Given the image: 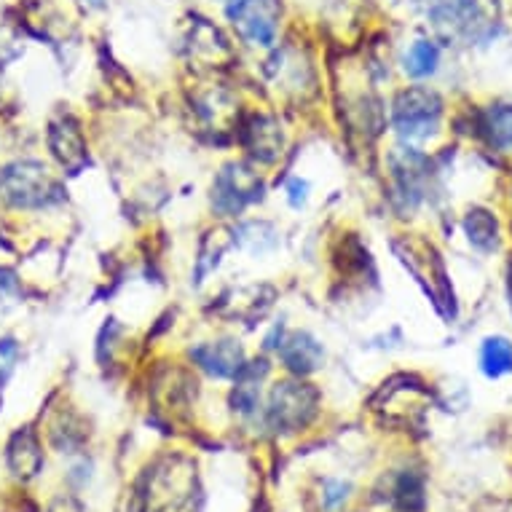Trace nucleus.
<instances>
[{
	"mask_svg": "<svg viewBox=\"0 0 512 512\" xmlns=\"http://www.w3.org/2000/svg\"><path fill=\"white\" fill-rule=\"evenodd\" d=\"M65 196L62 185L41 161H11L0 167V202L17 210H41Z\"/></svg>",
	"mask_w": 512,
	"mask_h": 512,
	"instance_id": "obj_1",
	"label": "nucleus"
},
{
	"mask_svg": "<svg viewBox=\"0 0 512 512\" xmlns=\"http://www.w3.org/2000/svg\"><path fill=\"white\" fill-rule=\"evenodd\" d=\"M443 116L440 94L427 86H411L395 97L392 105V124L408 140H424L437 129Z\"/></svg>",
	"mask_w": 512,
	"mask_h": 512,
	"instance_id": "obj_2",
	"label": "nucleus"
},
{
	"mask_svg": "<svg viewBox=\"0 0 512 512\" xmlns=\"http://www.w3.org/2000/svg\"><path fill=\"white\" fill-rule=\"evenodd\" d=\"M319 392L301 381H282L274 387L266 421L274 432H298L317 416Z\"/></svg>",
	"mask_w": 512,
	"mask_h": 512,
	"instance_id": "obj_3",
	"label": "nucleus"
},
{
	"mask_svg": "<svg viewBox=\"0 0 512 512\" xmlns=\"http://www.w3.org/2000/svg\"><path fill=\"white\" fill-rule=\"evenodd\" d=\"M282 6L279 0H236L228 9V19L234 22L236 33L250 46H274L279 33Z\"/></svg>",
	"mask_w": 512,
	"mask_h": 512,
	"instance_id": "obj_4",
	"label": "nucleus"
},
{
	"mask_svg": "<svg viewBox=\"0 0 512 512\" xmlns=\"http://www.w3.org/2000/svg\"><path fill=\"white\" fill-rule=\"evenodd\" d=\"M261 180L242 164H231L218 175V183L212 185V207L220 215H234L242 212L250 202L258 199Z\"/></svg>",
	"mask_w": 512,
	"mask_h": 512,
	"instance_id": "obj_5",
	"label": "nucleus"
},
{
	"mask_svg": "<svg viewBox=\"0 0 512 512\" xmlns=\"http://www.w3.org/2000/svg\"><path fill=\"white\" fill-rule=\"evenodd\" d=\"M49 148L54 159L68 169L78 172L86 164V140L76 118L59 116L49 124Z\"/></svg>",
	"mask_w": 512,
	"mask_h": 512,
	"instance_id": "obj_6",
	"label": "nucleus"
},
{
	"mask_svg": "<svg viewBox=\"0 0 512 512\" xmlns=\"http://www.w3.org/2000/svg\"><path fill=\"white\" fill-rule=\"evenodd\" d=\"M191 360L202 370H207L215 378H236V373L244 365L242 346L236 341H215V344L196 346L191 352Z\"/></svg>",
	"mask_w": 512,
	"mask_h": 512,
	"instance_id": "obj_7",
	"label": "nucleus"
},
{
	"mask_svg": "<svg viewBox=\"0 0 512 512\" xmlns=\"http://www.w3.org/2000/svg\"><path fill=\"white\" fill-rule=\"evenodd\" d=\"M279 354H282L285 368L298 373V376L314 373L325 362V349L311 333H293L287 341L279 344Z\"/></svg>",
	"mask_w": 512,
	"mask_h": 512,
	"instance_id": "obj_8",
	"label": "nucleus"
},
{
	"mask_svg": "<svg viewBox=\"0 0 512 512\" xmlns=\"http://www.w3.org/2000/svg\"><path fill=\"white\" fill-rule=\"evenodd\" d=\"M6 459H9L11 472L17 478H33V475H38L43 464V454L38 435H35L33 429L25 427L14 432V437L9 440V448H6Z\"/></svg>",
	"mask_w": 512,
	"mask_h": 512,
	"instance_id": "obj_9",
	"label": "nucleus"
},
{
	"mask_svg": "<svg viewBox=\"0 0 512 512\" xmlns=\"http://www.w3.org/2000/svg\"><path fill=\"white\" fill-rule=\"evenodd\" d=\"M244 145L255 159L274 161L282 153V132L271 118H252V124L244 129Z\"/></svg>",
	"mask_w": 512,
	"mask_h": 512,
	"instance_id": "obj_10",
	"label": "nucleus"
},
{
	"mask_svg": "<svg viewBox=\"0 0 512 512\" xmlns=\"http://www.w3.org/2000/svg\"><path fill=\"white\" fill-rule=\"evenodd\" d=\"M464 234H467L472 247L491 252L499 247V220H496L494 212L483 210V207H472L464 215Z\"/></svg>",
	"mask_w": 512,
	"mask_h": 512,
	"instance_id": "obj_11",
	"label": "nucleus"
},
{
	"mask_svg": "<svg viewBox=\"0 0 512 512\" xmlns=\"http://www.w3.org/2000/svg\"><path fill=\"white\" fill-rule=\"evenodd\" d=\"M480 368L488 378H499L512 373V344L507 338L496 336L483 341L480 349Z\"/></svg>",
	"mask_w": 512,
	"mask_h": 512,
	"instance_id": "obj_12",
	"label": "nucleus"
},
{
	"mask_svg": "<svg viewBox=\"0 0 512 512\" xmlns=\"http://www.w3.org/2000/svg\"><path fill=\"white\" fill-rule=\"evenodd\" d=\"M483 132L488 143L502 153L512 151V105H496L483 118Z\"/></svg>",
	"mask_w": 512,
	"mask_h": 512,
	"instance_id": "obj_13",
	"label": "nucleus"
},
{
	"mask_svg": "<svg viewBox=\"0 0 512 512\" xmlns=\"http://www.w3.org/2000/svg\"><path fill=\"white\" fill-rule=\"evenodd\" d=\"M440 51L432 41H416L405 54V73L413 78H427L437 70Z\"/></svg>",
	"mask_w": 512,
	"mask_h": 512,
	"instance_id": "obj_14",
	"label": "nucleus"
},
{
	"mask_svg": "<svg viewBox=\"0 0 512 512\" xmlns=\"http://www.w3.org/2000/svg\"><path fill=\"white\" fill-rule=\"evenodd\" d=\"M306 191H309V185L303 183V180H293L290 183V202H293V207H301L306 202Z\"/></svg>",
	"mask_w": 512,
	"mask_h": 512,
	"instance_id": "obj_15",
	"label": "nucleus"
},
{
	"mask_svg": "<svg viewBox=\"0 0 512 512\" xmlns=\"http://www.w3.org/2000/svg\"><path fill=\"white\" fill-rule=\"evenodd\" d=\"M14 352H17L14 341H0V354H3V357H11Z\"/></svg>",
	"mask_w": 512,
	"mask_h": 512,
	"instance_id": "obj_16",
	"label": "nucleus"
},
{
	"mask_svg": "<svg viewBox=\"0 0 512 512\" xmlns=\"http://www.w3.org/2000/svg\"><path fill=\"white\" fill-rule=\"evenodd\" d=\"M507 301H510V311H512V258L507 263Z\"/></svg>",
	"mask_w": 512,
	"mask_h": 512,
	"instance_id": "obj_17",
	"label": "nucleus"
},
{
	"mask_svg": "<svg viewBox=\"0 0 512 512\" xmlns=\"http://www.w3.org/2000/svg\"><path fill=\"white\" fill-rule=\"evenodd\" d=\"M94 6H102V3H105V0H92Z\"/></svg>",
	"mask_w": 512,
	"mask_h": 512,
	"instance_id": "obj_18",
	"label": "nucleus"
}]
</instances>
